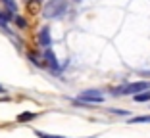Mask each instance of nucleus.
I'll return each mask as SVG.
<instances>
[{
    "label": "nucleus",
    "mask_w": 150,
    "mask_h": 138,
    "mask_svg": "<svg viewBox=\"0 0 150 138\" xmlns=\"http://www.w3.org/2000/svg\"><path fill=\"white\" fill-rule=\"evenodd\" d=\"M37 136H40V138H66V136H60V134H46V132H40V130H37Z\"/></svg>",
    "instance_id": "obj_12"
},
{
    "label": "nucleus",
    "mask_w": 150,
    "mask_h": 138,
    "mask_svg": "<svg viewBox=\"0 0 150 138\" xmlns=\"http://www.w3.org/2000/svg\"><path fill=\"white\" fill-rule=\"evenodd\" d=\"M44 60L48 62V65H50V69H52V71H60V69H62V65L58 63V60H56V56H54L52 48L44 50Z\"/></svg>",
    "instance_id": "obj_5"
},
{
    "label": "nucleus",
    "mask_w": 150,
    "mask_h": 138,
    "mask_svg": "<svg viewBox=\"0 0 150 138\" xmlns=\"http://www.w3.org/2000/svg\"><path fill=\"white\" fill-rule=\"evenodd\" d=\"M69 10V2L67 0H50L48 4L44 6L42 10V15L46 19H58V18H64Z\"/></svg>",
    "instance_id": "obj_1"
},
{
    "label": "nucleus",
    "mask_w": 150,
    "mask_h": 138,
    "mask_svg": "<svg viewBox=\"0 0 150 138\" xmlns=\"http://www.w3.org/2000/svg\"><path fill=\"white\" fill-rule=\"evenodd\" d=\"M0 19L8 23V21H12V19H13V13L8 12V10H4V12H0Z\"/></svg>",
    "instance_id": "obj_10"
},
{
    "label": "nucleus",
    "mask_w": 150,
    "mask_h": 138,
    "mask_svg": "<svg viewBox=\"0 0 150 138\" xmlns=\"http://www.w3.org/2000/svg\"><path fill=\"white\" fill-rule=\"evenodd\" d=\"M0 2H2V6H4L8 12L18 13V4H16V0H0Z\"/></svg>",
    "instance_id": "obj_7"
},
{
    "label": "nucleus",
    "mask_w": 150,
    "mask_h": 138,
    "mask_svg": "<svg viewBox=\"0 0 150 138\" xmlns=\"http://www.w3.org/2000/svg\"><path fill=\"white\" fill-rule=\"evenodd\" d=\"M135 98V102H150V90H146V92H141V94H137V96H133Z\"/></svg>",
    "instance_id": "obj_9"
},
{
    "label": "nucleus",
    "mask_w": 150,
    "mask_h": 138,
    "mask_svg": "<svg viewBox=\"0 0 150 138\" xmlns=\"http://www.w3.org/2000/svg\"><path fill=\"white\" fill-rule=\"evenodd\" d=\"M112 113H115V115H127V111H123V109H112Z\"/></svg>",
    "instance_id": "obj_15"
},
{
    "label": "nucleus",
    "mask_w": 150,
    "mask_h": 138,
    "mask_svg": "<svg viewBox=\"0 0 150 138\" xmlns=\"http://www.w3.org/2000/svg\"><path fill=\"white\" fill-rule=\"evenodd\" d=\"M4 92H6V88H4L2 85H0V94H4Z\"/></svg>",
    "instance_id": "obj_16"
},
{
    "label": "nucleus",
    "mask_w": 150,
    "mask_h": 138,
    "mask_svg": "<svg viewBox=\"0 0 150 138\" xmlns=\"http://www.w3.org/2000/svg\"><path fill=\"white\" fill-rule=\"evenodd\" d=\"M13 21H16V25H18V27H21V29H25V27H27V21L21 18V15H16V18H13Z\"/></svg>",
    "instance_id": "obj_11"
},
{
    "label": "nucleus",
    "mask_w": 150,
    "mask_h": 138,
    "mask_svg": "<svg viewBox=\"0 0 150 138\" xmlns=\"http://www.w3.org/2000/svg\"><path fill=\"white\" fill-rule=\"evenodd\" d=\"M146 90H150V81H137V83H127L119 88H114L112 94L114 96H137Z\"/></svg>",
    "instance_id": "obj_2"
},
{
    "label": "nucleus",
    "mask_w": 150,
    "mask_h": 138,
    "mask_svg": "<svg viewBox=\"0 0 150 138\" xmlns=\"http://www.w3.org/2000/svg\"><path fill=\"white\" fill-rule=\"evenodd\" d=\"M35 117L37 115L33 111H25V113H19V115H18V121H19V123H27V121H33Z\"/></svg>",
    "instance_id": "obj_8"
},
{
    "label": "nucleus",
    "mask_w": 150,
    "mask_h": 138,
    "mask_svg": "<svg viewBox=\"0 0 150 138\" xmlns=\"http://www.w3.org/2000/svg\"><path fill=\"white\" fill-rule=\"evenodd\" d=\"M73 2H81V0H73Z\"/></svg>",
    "instance_id": "obj_17"
},
{
    "label": "nucleus",
    "mask_w": 150,
    "mask_h": 138,
    "mask_svg": "<svg viewBox=\"0 0 150 138\" xmlns=\"http://www.w3.org/2000/svg\"><path fill=\"white\" fill-rule=\"evenodd\" d=\"M37 40H39V44L42 46L44 50H48L50 46H52V36H50V29L48 27H42V29H40Z\"/></svg>",
    "instance_id": "obj_4"
},
{
    "label": "nucleus",
    "mask_w": 150,
    "mask_h": 138,
    "mask_svg": "<svg viewBox=\"0 0 150 138\" xmlns=\"http://www.w3.org/2000/svg\"><path fill=\"white\" fill-rule=\"evenodd\" d=\"M77 102L88 106V104H104V96H102L100 90H83V92L77 96Z\"/></svg>",
    "instance_id": "obj_3"
},
{
    "label": "nucleus",
    "mask_w": 150,
    "mask_h": 138,
    "mask_svg": "<svg viewBox=\"0 0 150 138\" xmlns=\"http://www.w3.org/2000/svg\"><path fill=\"white\" fill-rule=\"evenodd\" d=\"M0 29H4V33H8V35H12V31L8 29V25H6V21H2V19H0Z\"/></svg>",
    "instance_id": "obj_14"
},
{
    "label": "nucleus",
    "mask_w": 150,
    "mask_h": 138,
    "mask_svg": "<svg viewBox=\"0 0 150 138\" xmlns=\"http://www.w3.org/2000/svg\"><path fill=\"white\" fill-rule=\"evenodd\" d=\"M129 125H137V123H150V115H135L127 121Z\"/></svg>",
    "instance_id": "obj_6"
},
{
    "label": "nucleus",
    "mask_w": 150,
    "mask_h": 138,
    "mask_svg": "<svg viewBox=\"0 0 150 138\" xmlns=\"http://www.w3.org/2000/svg\"><path fill=\"white\" fill-rule=\"evenodd\" d=\"M27 58L31 60V63H35V65H40L39 58H37V56H35V54H33V52H29V54H27Z\"/></svg>",
    "instance_id": "obj_13"
}]
</instances>
